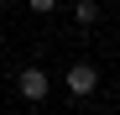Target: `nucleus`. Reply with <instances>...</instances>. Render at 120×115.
<instances>
[{
  "mask_svg": "<svg viewBox=\"0 0 120 115\" xmlns=\"http://www.w3.org/2000/svg\"><path fill=\"white\" fill-rule=\"evenodd\" d=\"M63 84H68L73 100H89V94L99 89V68H94V63H73V68L63 73Z\"/></svg>",
  "mask_w": 120,
  "mask_h": 115,
  "instance_id": "1",
  "label": "nucleus"
},
{
  "mask_svg": "<svg viewBox=\"0 0 120 115\" xmlns=\"http://www.w3.org/2000/svg\"><path fill=\"white\" fill-rule=\"evenodd\" d=\"M16 89H21V100H31V105H37V100H47V73H42V68L31 63V68H21Z\"/></svg>",
  "mask_w": 120,
  "mask_h": 115,
  "instance_id": "2",
  "label": "nucleus"
},
{
  "mask_svg": "<svg viewBox=\"0 0 120 115\" xmlns=\"http://www.w3.org/2000/svg\"><path fill=\"white\" fill-rule=\"evenodd\" d=\"M73 21L78 26H94L99 21V5H94V0H73Z\"/></svg>",
  "mask_w": 120,
  "mask_h": 115,
  "instance_id": "3",
  "label": "nucleus"
},
{
  "mask_svg": "<svg viewBox=\"0 0 120 115\" xmlns=\"http://www.w3.org/2000/svg\"><path fill=\"white\" fill-rule=\"evenodd\" d=\"M52 5H57V0H31V11H37V16H47Z\"/></svg>",
  "mask_w": 120,
  "mask_h": 115,
  "instance_id": "4",
  "label": "nucleus"
}]
</instances>
